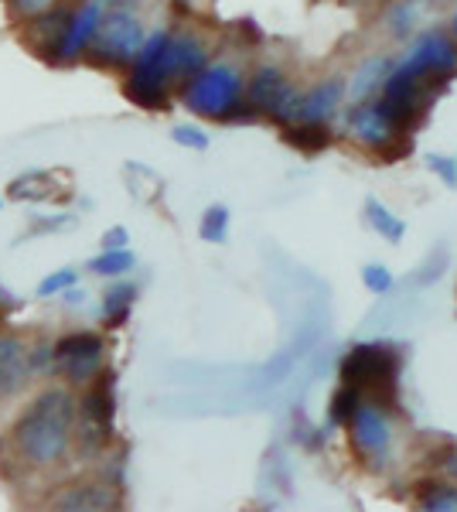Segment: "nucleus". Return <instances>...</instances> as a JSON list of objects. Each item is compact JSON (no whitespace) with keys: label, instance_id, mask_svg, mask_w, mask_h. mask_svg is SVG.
Masks as SVG:
<instances>
[{"label":"nucleus","instance_id":"nucleus-24","mask_svg":"<svg viewBox=\"0 0 457 512\" xmlns=\"http://www.w3.org/2000/svg\"><path fill=\"white\" fill-rule=\"evenodd\" d=\"M202 239L205 243H226V236H229V209L226 205H212V209H205V216H202Z\"/></svg>","mask_w":457,"mask_h":512},{"label":"nucleus","instance_id":"nucleus-3","mask_svg":"<svg viewBox=\"0 0 457 512\" xmlns=\"http://www.w3.org/2000/svg\"><path fill=\"white\" fill-rule=\"evenodd\" d=\"M144 41L147 31L134 11V0H116L113 11H106L103 28L93 41V55L103 65H130L137 62Z\"/></svg>","mask_w":457,"mask_h":512},{"label":"nucleus","instance_id":"nucleus-35","mask_svg":"<svg viewBox=\"0 0 457 512\" xmlns=\"http://www.w3.org/2000/svg\"><path fill=\"white\" fill-rule=\"evenodd\" d=\"M0 205H4V202H0Z\"/></svg>","mask_w":457,"mask_h":512},{"label":"nucleus","instance_id":"nucleus-7","mask_svg":"<svg viewBox=\"0 0 457 512\" xmlns=\"http://www.w3.org/2000/svg\"><path fill=\"white\" fill-rule=\"evenodd\" d=\"M348 434H352V448L369 468H382L393 451V427L379 403H359L355 417L348 420Z\"/></svg>","mask_w":457,"mask_h":512},{"label":"nucleus","instance_id":"nucleus-31","mask_svg":"<svg viewBox=\"0 0 457 512\" xmlns=\"http://www.w3.org/2000/svg\"><path fill=\"white\" fill-rule=\"evenodd\" d=\"M116 246H127V229H120V226L103 236V250H116Z\"/></svg>","mask_w":457,"mask_h":512},{"label":"nucleus","instance_id":"nucleus-8","mask_svg":"<svg viewBox=\"0 0 457 512\" xmlns=\"http://www.w3.org/2000/svg\"><path fill=\"white\" fill-rule=\"evenodd\" d=\"M106 359V345L96 332H72L55 342V369L69 383H89Z\"/></svg>","mask_w":457,"mask_h":512},{"label":"nucleus","instance_id":"nucleus-18","mask_svg":"<svg viewBox=\"0 0 457 512\" xmlns=\"http://www.w3.org/2000/svg\"><path fill=\"white\" fill-rule=\"evenodd\" d=\"M417 506L430 512H457V489L447 482H423L417 489Z\"/></svg>","mask_w":457,"mask_h":512},{"label":"nucleus","instance_id":"nucleus-13","mask_svg":"<svg viewBox=\"0 0 457 512\" xmlns=\"http://www.w3.org/2000/svg\"><path fill=\"white\" fill-rule=\"evenodd\" d=\"M31 376V352L21 338L0 335V396H14L24 390Z\"/></svg>","mask_w":457,"mask_h":512},{"label":"nucleus","instance_id":"nucleus-34","mask_svg":"<svg viewBox=\"0 0 457 512\" xmlns=\"http://www.w3.org/2000/svg\"><path fill=\"white\" fill-rule=\"evenodd\" d=\"M451 31H454V38H457V11H454V18H451Z\"/></svg>","mask_w":457,"mask_h":512},{"label":"nucleus","instance_id":"nucleus-15","mask_svg":"<svg viewBox=\"0 0 457 512\" xmlns=\"http://www.w3.org/2000/svg\"><path fill=\"white\" fill-rule=\"evenodd\" d=\"M55 509H69V512H99V509H113V492L103 485H72L62 489L52 502Z\"/></svg>","mask_w":457,"mask_h":512},{"label":"nucleus","instance_id":"nucleus-33","mask_svg":"<svg viewBox=\"0 0 457 512\" xmlns=\"http://www.w3.org/2000/svg\"><path fill=\"white\" fill-rule=\"evenodd\" d=\"M447 472L457 478V451H451V458H447Z\"/></svg>","mask_w":457,"mask_h":512},{"label":"nucleus","instance_id":"nucleus-20","mask_svg":"<svg viewBox=\"0 0 457 512\" xmlns=\"http://www.w3.org/2000/svg\"><path fill=\"white\" fill-rule=\"evenodd\" d=\"M284 140L301 147V151H324L331 137H328V130H324V123H290L284 130Z\"/></svg>","mask_w":457,"mask_h":512},{"label":"nucleus","instance_id":"nucleus-27","mask_svg":"<svg viewBox=\"0 0 457 512\" xmlns=\"http://www.w3.org/2000/svg\"><path fill=\"white\" fill-rule=\"evenodd\" d=\"M362 280H365V287H369L372 294H386L389 287H393V274H389L386 267H379V263L365 267V270H362Z\"/></svg>","mask_w":457,"mask_h":512},{"label":"nucleus","instance_id":"nucleus-10","mask_svg":"<svg viewBox=\"0 0 457 512\" xmlns=\"http://www.w3.org/2000/svg\"><path fill=\"white\" fill-rule=\"evenodd\" d=\"M106 7H110V0H82V7L72 14L69 24H65V35L55 48L58 62H72V59H79L86 48H93L99 28H103V21H106Z\"/></svg>","mask_w":457,"mask_h":512},{"label":"nucleus","instance_id":"nucleus-28","mask_svg":"<svg viewBox=\"0 0 457 512\" xmlns=\"http://www.w3.org/2000/svg\"><path fill=\"white\" fill-rule=\"evenodd\" d=\"M427 164L437 171V175H440V181H444V185L457 188V164H454V158H444V154H430Z\"/></svg>","mask_w":457,"mask_h":512},{"label":"nucleus","instance_id":"nucleus-19","mask_svg":"<svg viewBox=\"0 0 457 512\" xmlns=\"http://www.w3.org/2000/svg\"><path fill=\"white\" fill-rule=\"evenodd\" d=\"M365 216H369L372 229H376L382 239H389V243H400V239H403V233H406L403 219H396L386 205L376 202V198H369V202H365Z\"/></svg>","mask_w":457,"mask_h":512},{"label":"nucleus","instance_id":"nucleus-5","mask_svg":"<svg viewBox=\"0 0 457 512\" xmlns=\"http://www.w3.org/2000/svg\"><path fill=\"white\" fill-rule=\"evenodd\" d=\"M113 373H103L99 383H93V390L86 393L79 407V448L82 454H99L110 444L113 437V417H116V400H113Z\"/></svg>","mask_w":457,"mask_h":512},{"label":"nucleus","instance_id":"nucleus-12","mask_svg":"<svg viewBox=\"0 0 457 512\" xmlns=\"http://www.w3.org/2000/svg\"><path fill=\"white\" fill-rule=\"evenodd\" d=\"M348 127H352V134L369 147H386V144H393L396 134H400V127L386 117V110L379 106V99L376 103L355 106L352 117H348Z\"/></svg>","mask_w":457,"mask_h":512},{"label":"nucleus","instance_id":"nucleus-1","mask_svg":"<svg viewBox=\"0 0 457 512\" xmlns=\"http://www.w3.org/2000/svg\"><path fill=\"white\" fill-rule=\"evenodd\" d=\"M76 400L69 390L52 386L41 390L28 407L21 410L18 424L11 431L14 451L21 454V461H28L31 468H55L65 461V454L72 448V431H76Z\"/></svg>","mask_w":457,"mask_h":512},{"label":"nucleus","instance_id":"nucleus-23","mask_svg":"<svg viewBox=\"0 0 457 512\" xmlns=\"http://www.w3.org/2000/svg\"><path fill=\"white\" fill-rule=\"evenodd\" d=\"M389 62L386 59H372V62H365L362 69H359V76H355L352 82V96L355 99H362V96H369L372 93V86H379L382 79H389Z\"/></svg>","mask_w":457,"mask_h":512},{"label":"nucleus","instance_id":"nucleus-6","mask_svg":"<svg viewBox=\"0 0 457 512\" xmlns=\"http://www.w3.org/2000/svg\"><path fill=\"white\" fill-rule=\"evenodd\" d=\"M342 383L355 386V390H376L379 396H393L396 355L386 345H359L342 362Z\"/></svg>","mask_w":457,"mask_h":512},{"label":"nucleus","instance_id":"nucleus-14","mask_svg":"<svg viewBox=\"0 0 457 512\" xmlns=\"http://www.w3.org/2000/svg\"><path fill=\"white\" fill-rule=\"evenodd\" d=\"M342 96H345V86L338 79L321 82V86H314L311 93H304L297 99V110H294V120L290 123H324L338 110Z\"/></svg>","mask_w":457,"mask_h":512},{"label":"nucleus","instance_id":"nucleus-4","mask_svg":"<svg viewBox=\"0 0 457 512\" xmlns=\"http://www.w3.org/2000/svg\"><path fill=\"white\" fill-rule=\"evenodd\" d=\"M457 69V38L444 35V31H427L413 41V48L396 65V76L420 79V82H444Z\"/></svg>","mask_w":457,"mask_h":512},{"label":"nucleus","instance_id":"nucleus-26","mask_svg":"<svg viewBox=\"0 0 457 512\" xmlns=\"http://www.w3.org/2000/svg\"><path fill=\"white\" fill-rule=\"evenodd\" d=\"M171 137L178 140V144L191 147V151H205V147H209V134H205L202 127H191V123H181V127H174Z\"/></svg>","mask_w":457,"mask_h":512},{"label":"nucleus","instance_id":"nucleus-25","mask_svg":"<svg viewBox=\"0 0 457 512\" xmlns=\"http://www.w3.org/2000/svg\"><path fill=\"white\" fill-rule=\"evenodd\" d=\"M76 280H79L76 270H55V274H48L38 284V297H55V294L72 291V287H76Z\"/></svg>","mask_w":457,"mask_h":512},{"label":"nucleus","instance_id":"nucleus-2","mask_svg":"<svg viewBox=\"0 0 457 512\" xmlns=\"http://www.w3.org/2000/svg\"><path fill=\"white\" fill-rule=\"evenodd\" d=\"M181 99L191 113L212 120H236L243 103V79L232 65H205L195 79L181 89Z\"/></svg>","mask_w":457,"mask_h":512},{"label":"nucleus","instance_id":"nucleus-32","mask_svg":"<svg viewBox=\"0 0 457 512\" xmlns=\"http://www.w3.org/2000/svg\"><path fill=\"white\" fill-rule=\"evenodd\" d=\"M393 24H396V28H400V35H403V31L413 24V11H410V7H403L400 14H393Z\"/></svg>","mask_w":457,"mask_h":512},{"label":"nucleus","instance_id":"nucleus-16","mask_svg":"<svg viewBox=\"0 0 457 512\" xmlns=\"http://www.w3.org/2000/svg\"><path fill=\"white\" fill-rule=\"evenodd\" d=\"M58 178H52L48 171H24L21 178H14L11 185H7V195L14 198V202H52L58 195Z\"/></svg>","mask_w":457,"mask_h":512},{"label":"nucleus","instance_id":"nucleus-9","mask_svg":"<svg viewBox=\"0 0 457 512\" xmlns=\"http://www.w3.org/2000/svg\"><path fill=\"white\" fill-rule=\"evenodd\" d=\"M297 99H301V93H297V89L290 86V79L280 69H273V65H263L253 76V82H249V103H253V110L267 113V117L290 123L297 110Z\"/></svg>","mask_w":457,"mask_h":512},{"label":"nucleus","instance_id":"nucleus-21","mask_svg":"<svg viewBox=\"0 0 457 512\" xmlns=\"http://www.w3.org/2000/svg\"><path fill=\"white\" fill-rule=\"evenodd\" d=\"M137 256L127 250V246H116V250H103L96 256V260H89V270L99 277H120L127 274V270H134Z\"/></svg>","mask_w":457,"mask_h":512},{"label":"nucleus","instance_id":"nucleus-30","mask_svg":"<svg viewBox=\"0 0 457 512\" xmlns=\"http://www.w3.org/2000/svg\"><path fill=\"white\" fill-rule=\"evenodd\" d=\"M52 4L55 0H11V7L21 14V18H38V14H45Z\"/></svg>","mask_w":457,"mask_h":512},{"label":"nucleus","instance_id":"nucleus-11","mask_svg":"<svg viewBox=\"0 0 457 512\" xmlns=\"http://www.w3.org/2000/svg\"><path fill=\"white\" fill-rule=\"evenodd\" d=\"M205 65H209V55H205L202 41L195 35H171L168 55H164V69H168L171 82H178V86L185 89Z\"/></svg>","mask_w":457,"mask_h":512},{"label":"nucleus","instance_id":"nucleus-29","mask_svg":"<svg viewBox=\"0 0 457 512\" xmlns=\"http://www.w3.org/2000/svg\"><path fill=\"white\" fill-rule=\"evenodd\" d=\"M55 369V345H41L31 352V373H52Z\"/></svg>","mask_w":457,"mask_h":512},{"label":"nucleus","instance_id":"nucleus-17","mask_svg":"<svg viewBox=\"0 0 457 512\" xmlns=\"http://www.w3.org/2000/svg\"><path fill=\"white\" fill-rule=\"evenodd\" d=\"M137 301V287L130 284V280H120V284H113L110 291L103 297V318H106V328H120L123 321L130 318V308H134Z\"/></svg>","mask_w":457,"mask_h":512},{"label":"nucleus","instance_id":"nucleus-22","mask_svg":"<svg viewBox=\"0 0 457 512\" xmlns=\"http://www.w3.org/2000/svg\"><path fill=\"white\" fill-rule=\"evenodd\" d=\"M359 403H362V390H355V386H348L342 383V390L335 393V400H331V424L335 427H342L348 424V420L355 417V410H359Z\"/></svg>","mask_w":457,"mask_h":512}]
</instances>
